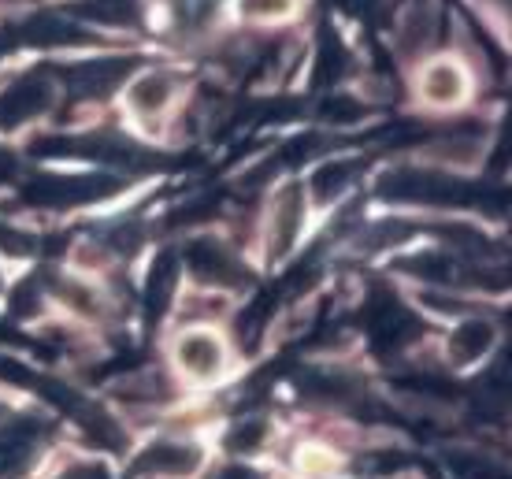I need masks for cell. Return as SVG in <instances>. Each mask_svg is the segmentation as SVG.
Listing matches in <instances>:
<instances>
[{"instance_id":"6da1fadb","label":"cell","mask_w":512,"mask_h":479,"mask_svg":"<svg viewBox=\"0 0 512 479\" xmlns=\"http://www.w3.org/2000/svg\"><path fill=\"white\" fill-rule=\"evenodd\" d=\"M379 197L386 201H405L423 208H453L468 205L472 194L457 179H449L438 168H390L379 179Z\"/></svg>"},{"instance_id":"7a4b0ae2","label":"cell","mask_w":512,"mask_h":479,"mask_svg":"<svg viewBox=\"0 0 512 479\" xmlns=\"http://www.w3.org/2000/svg\"><path fill=\"white\" fill-rule=\"evenodd\" d=\"M116 190L119 182L112 175H97V171H86V175H41V179L30 182V201L45 208H78L104 201Z\"/></svg>"},{"instance_id":"3957f363","label":"cell","mask_w":512,"mask_h":479,"mask_svg":"<svg viewBox=\"0 0 512 479\" xmlns=\"http://www.w3.org/2000/svg\"><path fill=\"white\" fill-rule=\"evenodd\" d=\"M56 101V86L49 75H23L8 90H0V130H15L30 119L45 116Z\"/></svg>"},{"instance_id":"277c9868","label":"cell","mask_w":512,"mask_h":479,"mask_svg":"<svg viewBox=\"0 0 512 479\" xmlns=\"http://www.w3.org/2000/svg\"><path fill=\"white\" fill-rule=\"evenodd\" d=\"M175 361L186 376L193 379H216L227 364V346L216 331H205V327H193L175 342Z\"/></svg>"},{"instance_id":"5b68a950","label":"cell","mask_w":512,"mask_h":479,"mask_svg":"<svg viewBox=\"0 0 512 479\" xmlns=\"http://www.w3.org/2000/svg\"><path fill=\"white\" fill-rule=\"evenodd\" d=\"M186 260H190V272L205 286H238L245 279L231 246H223L216 238H197L190 253H186Z\"/></svg>"},{"instance_id":"8992f818","label":"cell","mask_w":512,"mask_h":479,"mask_svg":"<svg viewBox=\"0 0 512 479\" xmlns=\"http://www.w3.org/2000/svg\"><path fill=\"white\" fill-rule=\"evenodd\" d=\"M64 15L101 30H134L145 19V4L141 0H75Z\"/></svg>"},{"instance_id":"52a82bcc","label":"cell","mask_w":512,"mask_h":479,"mask_svg":"<svg viewBox=\"0 0 512 479\" xmlns=\"http://www.w3.org/2000/svg\"><path fill=\"white\" fill-rule=\"evenodd\" d=\"M420 97L435 108H453L468 97V71L457 60H435L420 75Z\"/></svg>"},{"instance_id":"ba28073f","label":"cell","mask_w":512,"mask_h":479,"mask_svg":"<svg viewBox=\"0 0 512 479\" xmlns=\"http://www.w3.org/2000/svg\"><path fill=\"white\" fill-rule=\"evenodd\" d=\"M438 34V4L435 0H405L397 12V45L401 52H423Z\"/></svg>"},{"instance_id":"9c48e42d","label":"cell","mask_w":512,"mask_h":479,"mask_svg":"<svg viewBox=\"0 0 512 479\" xmlns=\"http://www.w3.org/2000/svg\"><path fill=\"white\" fill-rule=\"evenodd\" d=\"M301 220H305V197H301L297 186H286L275 197V205H271V223H268L271 257H286L290 253L297 231H301Z\"/></svg>"},{"instance_id":"30bf717a","label":"cell","mask_w":512,"mask_h":479,"mask_svg":"<svg viewBox=\"0 0 512 479\" xmlns=\"http://www.w3.org/2000/svg\"><path fill=\"white\" fill-rule=\"evenodd\" d=\"M201 450L197 446H186V442H160L153 450H145V457L138 461L141 472H153V476L164 479H186L201 468Z\"/></svg>"},{"instance_id":"8fae6325","label":"cell","mask_w":512,"mask_h":479,"mask_svg":"<svg viewBox=\"0 0 512 479\" xmlns=\"http://www.w3.org/2000/svg\"><path fill=\"white\" fill-rule=\"evenodd\" d=\"M127 71H130V60H123V56L119 60H90V64L71 67L67 82H71V90L78 97L93 101V97H108V93L116 90Z\"/></svg>"},{"instance_id":"7c38bea8","label":"cell","mask_w":512,"mask_h":479,"mask_svg":"<svg viewBox=\"0 0 512 479\" xmlns=\"http://www.w3.org/2000/svg\"><path fill=\"white\" fill-rule=\"evenodd\" d=\"M171 101H175V78H171V71H145L130 86V108L141 119L164 116L167 108H171Z\"/></svg>"},{"instance_id":"4fadbf2b","label":"cell","mask_w":512,"mask_h":479,"mask_svg":"<svg viewBox=\"0 0 512 479\" xmlns=\"http://www.w3.org/2000/svg\"><path fill=\"white\" fill-rule=\"evenodd\" d=\"M494 342H498V331L490 320H468L449 335V357L453 364H475L494 350Z\"/></svg>"},{"instance_id":"5bb4252c","label":"cell","mask_w":512,"mask_h":479,"mask_svg":"<svg viewBox=\"0 0 512 479\" xmlns=\"http://www.w3.org/2000/svg\"><path fill=\"white\" fill-rule=\"evenodd\" d=\"M353 175H357V164H349V160H331V164H323V168L316 171V179H312L316 201H334L338 194H346Z\"/></svg>"},{"instance_id":"9a60e30c","label":"cell","mask_w":512,"mask_h":479,"mask_svg":"<svg viewBox=\"0 0 512 479\" xmlns=\"http://www.w3.org/2000/svg\"><path fill=\"white\" fill-rule=\"evenodd\" d=\"M264 439H268V424H264L260 416H253V420H242V424L227 435V450H231V454H256V450L264 446Z\"/></svg>"},{"instance_id":"2e32d148","label":"cell","mask_w":512,"mask_h":479,"mask_svg":"<svg viewBox=\"0 0 512 479\" xmlns=\"http://www.w3.org/2000/svg\"><path fill=\"white\" fill-rule=\"evenodd\" d=\"M238 8L253 23H279L297 12V0H238Z\"/></svg>"},{"instance_id":"e0dca14e","label":"cell","mask_w":512,"mask_h":479,"mask_svg":"<svg viewBox=\"0 0 512 479\" xmlns=\"http://www.w3.org/2000/svg\"><path fill=\"white\" fill-rule=\"evenodd\" d=\"M171 290H175V260L160 257L156 260L153 275H149V286H145V294H149V301H153V309H164L167 301H171Z\"/></svg>"},{"instance_id":"ac0fdd59","label":"cell","mask_w":512,"mask_h":479,"mask_svg":"<svg viewBox=\"0 0 512 479\" xmlns=\"http://www.w3.org/2000/svg\"><path fill=\"white\" fill-rule=\"evenodd\" d=\"M297 468L305 472L308 479H331L338 472V457L331 450H323V446H305L301 454H297Z\"/></svg>"},{"instance_id":"d6986e66","label":"cell","mask_w":512,"mask_h":479,"mask_svg":"<svg viewBox=\"0 0 512 479\" xmlns=\"http://www.w3.org/2000/svg\"><path fill=\"white\" fill-rule=\"evenodd\" d=\"M0 249L12 253V257H30L38 249V238L26 234L23 227H12V223H0Z\"/></svg>"},{"instance_id":"ffe728a7","label":"cell","mask_w":512,"mask_h":479,"mask_svg":"<svg viewBox=\"0 0 512 479\" xmlns=\"http://www.w3.org/2000/svg\"><path fill=\"white\" fill-rule=\"evenodd\" d=\"M60 479H108V476H104L101 465H82V468H71V472H64Z\"/></svg>"},{"instance_id":"44dd1931","label":"cell","mask_w":512,"mask_h":479,"mask_svg":"<svg viewBox=\"0 0 512 479\" xmlns=\"http://www.w3.org/2000/svg\"><path fill=\"white\" fill-rule=\"evenodd\" d=\"M12 175H15V160L8 153H0V182L12 179Z\"/></svg>"},{"instance_id":"7402d4cb","label":"cell","mask_w":512,"mask_h":479,"mask_svg":"<svg viewBox=\"0 0 512 479\" xmlns=\"http://www.w3.org/2000/svg\"><path fill=\"white\" fill-rule=\"evenodd\" d=\"M349 8H353V12H368V8H372V4H379V0H346Z\"/></svg>"}]
</instances>
